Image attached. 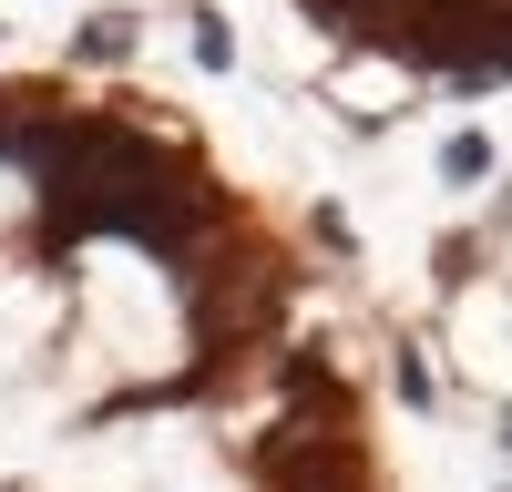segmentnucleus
Here are the masks:
<instances>
[{"label":"nucleus","mask_w":512,"mask_h":492,"mask_svg":"<svg viewBox=\"0 0 512 492\" xmlns=\"http://www.w3.org/2000/svg\"><path fill=\"white\" fill-rule=\"evenodd\" d=\"M441 175H451V185H482V175H492V134H451V144H441Z\"/></svg>","instance_id":"nucleus-1"},{"label":"nucleus","mask_w":512,"mask_h":492,"mask_svg":"<svg viewBox=\"0 0 512 492\" xmlns=\"http://www.w3.org/2000/svg\"><path fill=\"white\" fill-rule=\"evenodd\" d=\"M123 52H134V11H103L82 31V62H123Z\"/></svg>","instance_id":"nucleus-2"},{"label":"nucleus","mask_w":512,"mask_h":492,"mask_svg":"<svg viewBox=\"0 0 512 492\" xmlns=\"http://www.w3.org/2000/svg\"><path fill=\"white\" fill-rule=\"evenodd\" d=\"M308 11H318V21H338V31H369V21H390L400 0H308Z\"/></svg>","instance_id":"nucleus-3"},{"label":"nucleus","mask_w":512,"mask_h":492,"mask_svg":"<svg viewBox=\"0 0 512 492\" xmlns=\"http://www.w3.org/2000/svg\"><path fill=\"white\" fill-rule=\"evenodd\" d=\"M195 62H205V72H226V62H236V41H226V21H195Z\"/></svg>","instance_id":"nucleus-4"},{"label":"nucleus","mask_w":512,"mask_h":492,"mask_svg":"<svg viewBox=\"0 0 512 492\" xmlns=\"http://www.w3.org/2000/svg\"><path fill=\"white\" fill-rule=\"evenodd\" d=\"M502 451H512V410H502Z\"/></svg>","instance_id":"nucleus-5"}]
</instances>
